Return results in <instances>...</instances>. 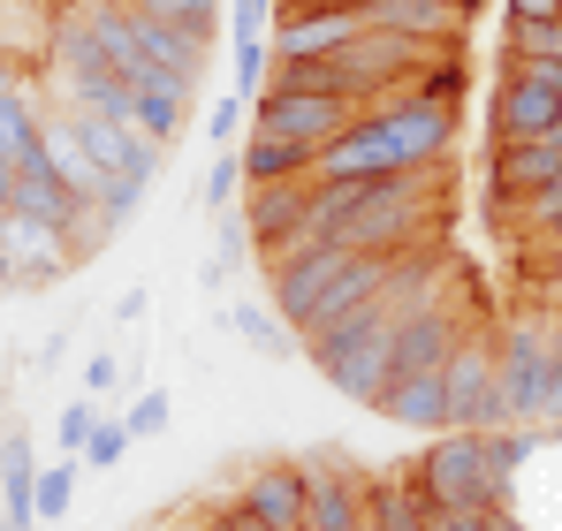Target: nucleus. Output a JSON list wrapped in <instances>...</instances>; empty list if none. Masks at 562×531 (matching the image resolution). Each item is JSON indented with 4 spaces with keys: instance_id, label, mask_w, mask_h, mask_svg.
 Returning a JSON list of instances; mask_svg holds the SVG:
<instances>
[{
    "instance_id": "f257e3e1",
    "label": "nucleus",
    "mask_w": 562,
    "mask_h": 531,
    "mask_svg": "<svg viewBox=\"0 0 562 531\" xmlns=\"http://www.w3.org/2000/svg\"><path fill=\"white\" fill-rule=\"evenodd\" d=\"M457 137V114L449 106H418V99H387L373 114H358L319 160L312 176L319 182H380V176H418L449 152Z\"/></svg>"
},
{
    "instance_id": "f03ea898",
    "label": "nucleus",
    "mask_w": 562,
    "mask_h": 531,
    "mask_svg": "<svg viewBox=\"0 0 562 531\" xmlns=\"http://www.w3.org/2000/svg\"><path fill=\"white\" fill-rule=\"evenodd\" d=\"M411 486L426 494V509H502L509 478L486 463V433H441L411 463Z\"/></svg>"
},
{
    "instance_id": "7ed1b4c3",
    "label": "nucleus",
    "mask_w": 562,
    "mask_h": 531,
    "mask_svg": "<svg viewBox=\"0 0 562 531\" xmlns=\"http://www.w3.org/2000/svg\"><path fill=\"white\" fill-rule=\"evenodd\" d=\"M548 387H555V327L517 319L494 342V403H502V426H540L548 418Z\"/></svg>"
},
{
    "instance_id": "20e7f679",
    "label": "nucleus",
    "mask_w": 562,
    "mask_h": 531,
    "mask_svg": "<svg viewBox=\"0 0 562 531\" xmlns=\"http://www.w3.org/2000/svg\"><path fill=\"white\" fill-rule=\"evenodd\" d=\"M426 168L418 176H380L358 190V205H350V221H342V251H380V259H403V244H411V221L426 213Z\"/></svg>"
},
{
    "instance_id": "39448f33",
    "label": "nucleus",
    "mask_w": 562,
    "mask_h": 531,
    "mask_svg": "<svg viewBox=\"0 0 562 531\" xmlns=\"http://www.w3.org/2000/svg\"><path fill=\"white\" fill-rule=\"evenodd\" d=\"M358 122L350 99H319V91H267L259 99V137H281V145H304L312 160Z\"/></svg>"
},
{
    "instance_id": "423d86ee",
    "label": "nucleus",
    "mask_w": 562,
    "mask_h": 531,
    "mask_svg": "<svg viewBox=\"0 0 562 531\" xmlns=\"http://www.w3.org/2000/svg\"><path fill=\"white\" fill-rule=\"evenodd\" d=\"M77 266V244L46 221H23V213H0V289H46Z\"/></svg>"
},
{
    "instance_id": "0eeeda50",
    "label": "nucleus",
    "mask_w": 562,
    "mask_h": 531,
    "mask_svg": "<svg viewBox=\"0 0 562 531\" xmlns=\"http://www.w3.org/2000/svg\"><path fill=\"white\" fill-rule=\"evenodd\" d=\"M441 387H449V433H494L502 426V403H494V342L464 335L449 364H441Z\"/></svg>"
},
{
    "instance_id": "6e6552de",
    "label": "nucleus",
    "mask_w": 562,
    "mask_h": 531,
    "mask_svg": "<svg viewBox=\"0 0 562 531\" xmlns=\"http://www.w3.org/2000/svg\"><path fill=\"white\" fill-rule=\"evenodd\" d=\"M358 259V251H342V244H319V251H296V259L274 266V319L289 335H304V319L327 304V289L342 281V266Z\"/></svg>"
},
{
    "instance_id": "1a4fd4ad",
    "label": "nucleus",
    "mask_w": 562,
    "mask_h": 531,
    "mask_svg": "<svg viewBox=\"0 0 562 531\" xmlns=\"http://www.w3.org/2000/svg\"><path fill=\"white\" fill-rule=\"evenodd\" d=\"M304 531H366V478L342 455H304Z\"/></svg>"
},
{
    "instance_id": "9d476101",
    "label": "nucleus",
    "mask_w": 562,
    "mask_h": 531,
    "mask_svg": "<svg viewBox=\"0 0 562 531\" xmlns=\"http://www.w3.org/2000/svg\"><path fill=\"white\" fill-rule=\"evenodd\" d=\"M69 122V137L85 145V160H92L99 182H153V145L130 129V122H114V114H61Z\"/></svg>"
},
{
    "instance_id": "9b49d317",
    "label": "nucleus",
    "mask_w": 562,
    "mask_h": 531,
    "mask_svg": "<svg viewBox=\"0 0 562 531\" xmlns=\"http://www.w3.org/2000/svg\"><path fill=\"white\" fill-rule=\"evenodd\" d=\"M350 38H366V15L358 8H289L274 23V61H327Z\"/></svg>"
},
{
    "instance_id": "f8f14e48",
    "label": "nucleus",
    "mask_w": 562,
    "mask_h": 531,
    "mask_svg": "<svg viewBox=\"0 0 562 531\" xmlns=\"http://www.w3.org/2000/svg\"><path fill=\"white\" fill-rule=\"evenodd\" d=\"M304 213H312V176H289V182H259V190H244V236H251V251H267L274 259L281 244L304 228Z\"/></svg>"
},
{
    "instance_id": "ddd939ff",
    "label": "nucleus",
    "mask_w": 562,
    "mask_h": 531,
    "mask_svg": "<svg viewBox=\"0 0 562 531\" xmlns=\"http://www.w3.org/2000/svg\"><path fill=\"white\" fill-rule=\"evenodd\" d=\"M236 501L267 531H304V463H259V471H244Z\"/></svg>"
},
{
    "instance_id": "4468645a",
    "label": "nucleus",
    "mask_w": 562,
    "mask_h": 531,
    "mask_svg": "<svg viewBox=\"0 0 562 531\" xmlns=\"http://www.w3.org/2000/svg\"><path fill=\"white\" fill-rule=\"evenodd\" d=\"M457 342H464V319L434 296V304H426L418 319H403V335H395V380H411V372H441Z\"/></svg>"
},
{
    "instance_id": "2eb2a0df",
    "label": "nucleus",
    "mask_w": 562,
    "mask_h": 531,
    "mask_svg": "<svg viewBox=\"0 0 562 531\" xmlns=\"http://www.w3.org/2000/svg\"><path fill=\"white\" fill-rule=\"evenodd\" d=\"M373 410H387V418H395V426H411V433H449V387H441V372L387 380V395H380Z\"/></svg>"
},
{
    "instance_id": "dca6fc26",
    "label": "nucleus",
    "mask_w": 562,
    "mask_h": 531,
    "mask_svg": "<svg viewBox=\"0 0 562 531\" xmlns=\"http://www.w3.org/2000/svg\"><path fill=\"white\" fill-rule=\"evenodd\" d=\"M555 176H562L555 145H494V160H486V182H494L502 197H540Z\"/></svg>"
},
{
    "instance_id": "f3484780",
    "label": "nucleus",
    "mask_w": 562,
    "mask_h": 531,
    "mask_svg": "<svg viewBox=\"0 0 562 531\" xmlns=\"http://www.w3.org/2000/svg\"><path fill=\"white\" fill-rule=\"evenodd\" d=\"M183 106H190V91H176V84H137L130 91V129L153 145V152H168L176 137H183Z\"/></svg>"
},
{
    "instance_id": "a211bd4d",
    "label": "nucleus",
    "mask_w": 562,
    "mask_h": 531,
    "mask_svg": "<svg viewBox=\"0 0 562 531\" xmlns=\"http://www.w3.org/2000/svg\"><path fill=\"white\" fill-rule=\"evenodd\" d=\"M426 494L411 486V478H380L366 486V531H426Z\"/></svg>"
},
{
    "instance_id": "6ab92c4d",
    "label": "nucleus",
    "mask_w": 562,
    "mask_h": 531,
    "mask_svg": "<svg viewBox=\"0 0 562 531\" xmlns=\"http://www.w3.org/2000/svg\"><path fill=\"white\" fill-rule=\"evenodd\" d=\"M0 494H8V517H0L8 531H31V524H38V517H31L38 463H31V441H23V433H8V441H0Z\"/></svg>"
},
{
    "instance_id": "aec40b11",
    "label": "nucleus",
    "mask_w": 562,
    "mask_h": 531,
    "mask_svg": "<svg viewBox=\"0 0 562 531\" xmlns=\"http://www.w3.org/2000/svg\"><path fill=\"white\" fill-rule=\"evenodd\" d=\"M236 160H244V190H259V182H289V176H312V152L304 145H281V137H244L236 145Z\"/></svg>"
},
{
    "instance_id": "412c9836",
    "label": "nucleus",
    "mask_w": 562,
    "mask_h": 531,
    "mask_svg": "<svg viewBox=\"0 0 562 531\" xmlns=\"http://www.w3.org/2000/svg\"><path fill=\"white\" fill-rule=\"evenodd\" d=\"M38 106H31V91L23 84H0V168H23L31 152H38Z\"/></svg>"
},
{
    "instance_id": "4be33fe9",
    "label": "nucleus",
    "mask_w": 562,
    "mask_h": 531,
    "mask_svg": "<svg viewBox=\"0 0 562 531\" xmlns=\"http://www.w3.org/2000/svg\"><path fill=\"white\" fill-rule=\"evenodd\" d=\"M122 8H137V15H153V23H168V31H183L198 46H213V23H221V0H122Z\"/></svg>"
},
{
    "instance_id": "5701e85b",
    "label": "nucleus",
    "mask_w": 562,
    "mask_h": 531,
    "mask_svg": "<svg viewBox=\"0 0 562 531\" xmlns=\"http://www.w3.org/2000/svg\"><path fill=\"white\" fill-rule=\"evenodd\" d=\"M69 501H77V455H61V463H46V471H38L31 517H38V524H61V517H69Z\"/></svg>"
},
{
    "instance_id": "b1692460",
    "label": "nucleus",
    "mask_w": 562,
    "mask_h": 531,
    "mask_svg": "<svg viewBox=\"0 0 562 531\" xmlns=\"http://www.w3.org/2000/svg\"><path fill=\"white\" fill-rule=\"evenodd\" d=\"M274 84V38H236V99L259 106Z\"/></svg>"
},
{
    "instance_id": "393cba45",
    "label": "nucleus",
    "mask_w": 562,
    "mask_h": 531,
    "mask_svg": "<svg viewBox=\"0 0 562 531\" xmlns=\"http://www.w3.org/2000/svg\"><path fill=\"white\" fill-rule=\"evenodd\" d=\"M228 327H236V335H244L259 357H281V350H289V327H281L267 304H236V312H228Z\"/></svg>"
},
{
    "instance_id": "a878e982",
    "label": "nucleus",
    "mask_w": 562,
    "mask_h": 531,
    "mask_svg": "<svg viewBox=\"0 0 562 531\" xmlns=\"http://www.w3.org/2000/svg\"><path fill=\"white\" fill-rule=\"evenodd\" d=\"M145 205V182H99V197H92V221H99V236H114L130 213Z\"/></svg>"
},
{
    "instance_id": "bb28decb",
    "label": "nucleus",
    "mask_w": 562,
    "mask_h": 531,
    "mask_svg": "<svg viewBox=\"0 0 562 531\" xmlns=\"http://www.w3.org/2000/svg\"><path fill=\"white\" fill-rule=\"evenodd\" d=\"M236 197H244V160H236V152H213L198 205H205V213H221V205H236Z\"/></svg>"
},
{
    "instance_id": "cd10ccee",
    "label": "nucleus",
    "mask_w": 562,
    "mask_h": 531,
    "mask_svg": "<svg viewBox=\"0 0 562 531\" xmlns=\"http://www.w3.org/2000/svg\"><path fill=\"white\" fill-rule=\"evenodd\" d=\"M168 410H176V403H168V387H145V395H137V403L122 410L130 441H160V433H168Z\"/></svg>"
},
{
    "instance_id": "c85d7f7f",
    "label": "nucleus",
    "mask_w": 562,
    "mask_h": 531,
    "mask_svg": "<svg viewBox=\"0 0 562 531\" xmlns=\"http://www.w3.org/2000/svg\"><path fill=\"white\" fill-rule=\"evenodd\" d=\"M244 137H251V129H244V99H236V91L213 99V114H205V145H213V152H236Z\"/></svg>"
},
{
    "instance_id": "c756f323",
    "label": "nucleus",
    "mask_w": 562,
    "mask_h": 531,
    "mask_svg": "<svg viewBox=\"0 0 562 531\" xmlns=\"http://www.w3.org/2000/svg\"><path fill=\"white\" fill-rule=\"evenodd\" d=\"M122 455H130V426H122V418H99V426H92V441H85V455H77V463H92V471H114Z\"/></svg>"
},
{
    "instance_id": "7c9ffc66",
    "label": "nucleus",
    "mask_w": 562,
    "mask_h": 531,
    "mask_svg": "<svg viewBox=\"0 0 562 531\" xmlns=\"http://www.w3.org/2000/svg\"><path fill=\"white\" fill-rule=\"evenodd\" d=\"M92 426H99V410H92V403H69V410H61V426H54V441L69 448V455H85Z\"/></svg>"
},
{
    "instance_id": "2f4dec72",
    "label": "nucleus",
    "mask_w": 562,
    "mask_h": 531,
    "mask_svg": "<svg viewBox=\"0 0 562 531\" xmlns=\"http://www.w3.org/2000/svg\"><path fill=\"white\" fill-rule=\"evenodd\" d=\"M228 23H236V38H267V23H274V0H236V8H228Z\"/></svg>"
},
{
    "instance_id": "473e14b6",
    "label": "nucleus",
    "mask_w": 562,
    "mask_h": 531,
    "mask_svg": "<svg viewBox=\"0 0 562 531\" xmlns=\"http://www.w3.org/2000/svg\"><path fill=\"white\" fill-rule=\"evenodd\" d=\"M114 387H122V364H114V357L99 350L92 364H85V403H99V395H114Z\"/></svg>"
},
{
    "instance_id": "72a5a7b5",
    "label": "nucleus",
    "mask_w": 562,
    "mask_h": 531,
    "mask_svg": "<svg viewBox=\"0 0 562 531\" xmlns=\"http://www.w3.org/2000/svg\"><path fill=\"white\" fill-rule=\"evenodd\" d=\"M205 531H267V524H259L244 501H228V509H213V517H205Z\"/></svg>"
},
{
    "instance_id": "f704fd0d",
    "label": "nucleus",
    "mask_w": 562,
    "mask_h": 531,
    "mask_svg": "<svg viewBox=\"0 0 562 531\" xmlns=\"http://www.w3.org/2000/svg\"><path fill=\"white\" fill-rule=\"evenodd\" d=\"M509 23H562V0H509Z\"/></svg>"
},
{
    "instance_id": "c9c22d12",
    "label": "nucleus",
    "mask_w": 562,
    "mask_h": 531,
    "mask_svg": "<svg viewBox=\"0 0 562 531\" xmlns=\"http://www.w3.org/2000/svg\"><path fill=\"white\" fill-rule=\"evenodd\" d=\"M548 418L562 426V335H555V387H548Z\"/></svg>"
},
{
    "instance_id": "e433bc0d",
    "label": "nucleus",
    "mask_w": 562,
    "mask_h": 531,
    "mask_svg": "<svg viewBox=\"0 0 562 531\" xmlns=\"http://www.w3.org/2000/svg\"><path fill=\"white\" fill-rule=\"evenodd\" d=\"M0 531H8V524H0Z\"/></svg>"
},
{
    "instance_id": "4c0bfd02",
    "label": "nucleus",
    "mask_w": 562,
    "mask_h": 531,
    "mask_svg": "<svg viewBox=\"0 0 562 531\" xmlns=\"http://www.w3.org/2000/svg\"><path fill=\"white\" fill-rule=\"evenodd\" d=\"M198 531H205V524H198Z\"/></svg>"
}]
</instances>
